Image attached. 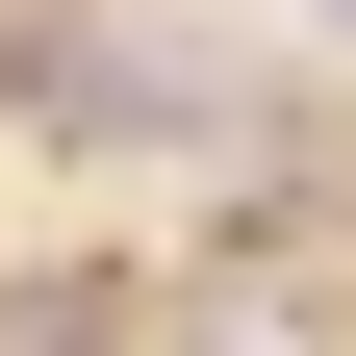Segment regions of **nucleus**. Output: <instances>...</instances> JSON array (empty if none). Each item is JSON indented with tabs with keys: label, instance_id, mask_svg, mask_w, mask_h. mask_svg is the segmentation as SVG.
I'll list each match as a JSON object with an SVG mask.
<instances>
[{
	"label": "nucleus",
	"instance_id": "obj_2",
	"mask_svg": "<svg viewBox=\"0 0 356 356\" xmlns=\"http://www.w3.org/2000/svg\"><path fill=\"white\" fill-rule=\"evenodd\" d=\"M305 26H356V0H305Z\"/></svg>",
	"mask_w": 356,
	"mask_h": 356
},
{
	"label": "nucleus",
	"instance_id": "obj_1",
	"mask_svg": "<svg viewBox=\"0 0 356 356\" xmlns=\"http://www.w3.org/2000/svg\"><path fill=\"white\" fill-rule=\"evenodd\" d=\"M102 331H127L102 280H26V305H0V356H102Z\"/></svg>",
	"mask_w": 356,
	"mask_h": 356
}]
</instances>
